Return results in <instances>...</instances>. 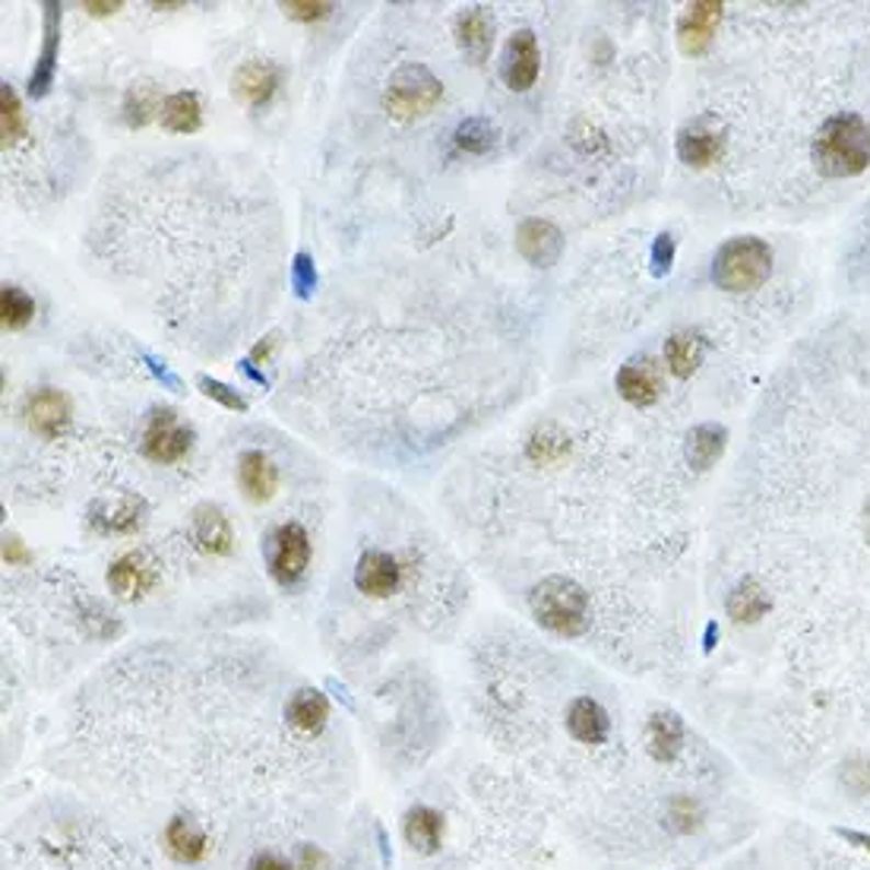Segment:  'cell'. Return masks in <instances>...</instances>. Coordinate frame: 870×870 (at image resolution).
I'll list each match as a JSON object with an SVG mask.
<instances>
[{
  "label": "cell",
  "mask_w": 870,
  "mask_h": 870,
  "mask_svg": "<svg viewBox=\"0 0 870 870\" xmlns=\"http://www.w3.org/2000/svg\"><path fill=\"white\" fill-rule=\"evenodd\" d=\"M839 782H843V789L848 791L851 798H865V794H870V760L868 757H861V754L848 757V760L843 762V769H839Z\"/></svg>",
  "instance_id": "36"
},
{
  "label": "cell",
  "mask_w": 870,
  "mask_h": 870,
  "mask_svg": "<svg viewBox=\"0 0 870 870\" xmlns=\"http://www.w3.org/2000/svg\"><path fill=\"white\" fill-rule=\"evenodd\" d=\"M279 7L295 23H320L336 10L332 3H324V0H289V3H279Z\"/></svg>",
  "instance_id": "37"
},
{
  "label": "cell",
  "mask_w": 870,
  "mask_h": 870,
  "mask_svg": "<svg viewBox=\"0 0 870 870\" xmlns=\"http://www.w3.org/2000/svg\"><path fill=\"white\" fill-rule=\"evenodd\" d=\"M35 317V301L29 298L20 285H3L0 289V320L3 329H23Z\"/></svg>",
  "instance_id": "34"
},
{
  "label": "cell",
  "mask_w": 870,
  "mask_h": 870,
  "mask_svg": "<svg viewBox=\"0 0 870 870\" xmlns=\"http://www.w3.org/2000/svg\"><path fill=\"white\" fill-rule=\"evenodd\" d=\"M542 70V52H539V38L529 29H519L517 35H510L507 52H504V64H500V77L513 89V92H526L539 80Z\"/></svg>",
  "instance_id": "9"
},
{
  "label": "cell",
  "mask_w": 870,
  "mask_h": 870,
  "mask_svg": "<svg viewBox=\"0 0 870 870\" xmlns=\"http://www.w3.org/2000/svg\"><path fill=\"white\" fill-rule=\"evenodd\" d=\"M532 618L557 633V636H579L589 624V596L586 589L567 576H547L529 592Z\"/></svg>",
  "instance_id": "2"
},
{
  "label": "cell",
  "mask_w": 870,
  "mask_h": 870,
  "mask_svg": "<svg viewBox=\"0 0 870 870\" xmlns=\"http://www.w3.org/2000/svg\"><path fill=\"white\" fill-rule=\"evenodd\" d=\"M203 124V109H200V95L191 89L171 92L165 95L162 105V127L171 134H193Z\"/></svg>",
  "instance_id": "27"
},
{
  "label": "cell",
  "mask_w": 870,
  "mask_h": 870,
  "mask_svg": "<svg viewBox=\"0 0 870 870\" xmlns=\"http://www.w3.org/2000/svg\"><path fill=\"white\" fill-rule=\"evenodd\" d=\"M295 868L298 870H327V858H324V851H320V848H314V845H301Z\"/></svg>",
  "instance_id": "41"
},
{
  "label": "cell",
  "mask_w": 870,
  "mask_h": 870,
  "mask_svg": "<svg viewBox=\"0 0 870 870\" xmlns=\"http://www.w3.org/2000/svg\"><path fill=\"white\" fill-rule=\"evenodd\" d=\"M3 561H7L10 567H16V564H29V561H32V554H29L26 544L20 542L16 535H10V539L3 542Z\"/></svg>",
  "instance_id": "42"
},
{
  "label": "cell",
  "mask_w": 870,
  "mask_h": 870,
  "mask_svg": "<svg viewBox=\"0 0 870 870\" xmlns=\"http://www.w3.org/2000/svg\"><path fill=\"white\" fill-rule=\"evenodd\" d=\"M715 633H719V626L709 624V626H707V653H709V649H712V646H715Z\"/></svg>",
  "instance_id": "47"
},
{
  "label": "cell",
  "mask_w": 870,
  "mask_h": 870,
  "mask_svg": "<svg viewBox=\"0 0 870 870\" xmlns=\"http://www.w3.org/2000/svg\"><path fill=\"white\" fill-rule=\"evenodd\" d=\"M725 611H728V618L741 626L760 624L762 618L772 611V599H769V592L762 589L760 579L744 576L741 583H735V589L728 592Z\"/></svg>",
  "instance_id": "24"
},
{
  "label": "cell",
  "mask_w": 870,
  "mask_h": 870,
  "mask_svg": "<svg viewBox=\"0 0 870 870\" xmlns=\"http://www.w3.org/2000/svg\"><path fill=\"white\" fill-rule=\"evenodd\" d=\"M193 450V428L174 408H156L143 431V453L159 465L181 463Z\"/></svg>",
  "instance_id": "5"
},
{
  "label": "cell",
  "mask_w": 870,
  "mask_h": 870,
  "mask_svg": "<svg viewBox=\"0 0 870 870\" xmlns=\"http://www.w3.org/2000/svg\"><path fill=\"white\" fill-rule=\"evenodd\" d=\"M675 267V238L671 235H658L653 245V275L665 279Z\"/></svg>",
  "instance_id": "40"
},
{
  "label": "cell",
  "mask_w": 870,
  "mask_h": 870,
  "mask_svg": "<svg viewBox=\"0 0 870 870\" xmlns=\"http://www.w3.org/2000/svg\"><path fill=\"white\" fill-rule=\"evenodd\" d=\"M282 86V67L272 64V60H263V57H253V60H245L235 77H231V95L238 102H245L250 109H260L267 105L272 95L279 92Z\"/></svg>",
  "instance_id": "10"
},
{
  "label": "cell",
  "mask_w": 870,
  "mask_h": 870,
  "mask_svg": "<svg viewBox=\"0 0 870 870\" xmlns=\"http://www.w3.org/2000/svg\"><path fill=\"white\" fill-rule=\"evenodd\" d=\"M456 42L472 64H482L494 48V16L488 7H472L456 20Z\"/></svg>",
  "instance_id": "23"
},
{
  "label": "cell",
  "mask_w": 870,
  "mask_h": 870,
  "mask_svg": "<svg viewBox=\"0 0 870 870\" xmlns=\"http://www.w3.org/2000/svg\"><path fill=\"white\" fill-rule=\"evenodd\" d=\"M443 99V82L425 64H406L399 67L383 92V109L393 121H415L437 109Z\"/></svg>",
  "instance_id": "4"
},
{
  "label": "cell",
  "mask_w": 870,
  "mask_h": 870,
  "mask_svg": "<svg viewBox=\"0 0 870 870\" xmlns=\"http://www.w3.org/2000/svg\"><path fill=\"white\" fill-rule=\"evenodd\" d=\"M162 839L168 855L174 861H181V865H196L210 851V836L200 829V823L191 820V816H171L168 826H165Z\"/></svg>",
  "instance_id": "21"
},
{
  "label": "cell",
  "mask_w": 870,
  "mask_h": 870,
  "mask_svg": "<svg viewBox=\"0 0 870 870\" xmlns=\"http://www.w3.org/2000/svg\"><path fill=\"white\" fill-rule=\"evenodd\" d=\"M200 389L210 396V399H216L218 406L231 408V411H247V399L238 393V389H231V386H225L222 381H213V377H200Z\"/></svg>",
  "instance_id": "39"
},
{
  "label": "cell",
  "mask_w": 870,
  "mask_h": 870,
  "mask_svg": "<svg viewBox=\"0 0 870 870\" xmlns=\"http://www.w3.org/2000/svg\"><path fill=\"white\" fill-rule=\"evenodd\" d=\"M406 839L421 855H434L443 843V816L434 807H411L406 814Z\"/></svg>",
  "instance_id": "29"
},
{
  "label": "cell",
  "mask_w": 870,
  "mask_h": 870,
  "mask_svg": "<svg viewBox=\"0 0 870 870\" xmlns=\"http://www.w3.org/2000/svg\"><path fill=\"white\" fill-rule=\"evenodd\" d=\"M247 870H295L282 855H275V851H260V855H253V861H250V868Z\"/></svg>",
  "instance_id": "43"
},
{
  "label": "cell",
  "mask_w": 870,
  "mask_h": 870,
  "mask_svg": "<svg viewBox=\"0 0 870 870\" xmlns=\"http://www.w3.org/2000/svg\"><path fill=\"white\" fill-rule=\"evenodd\" d=\"M292 289L298 298H310L317 289V267L310 260V253H295L292 260Z\"/></svg>",
  "instance_id": "38"
},
{
  "label": "cell",
  "mask_w": 870,
  "mask_h": 870,
  "mask_svg": "<svg viewBox=\"0 0 870 870\" xmlns=\"http://www.w3.org/2000/svg\"><path fill=\"white\" fill-rule=\"evenodd\" d=\"M843 843L855 845V848H861V851H868L870 855V833H861V829H845V826H836L833 829Z\"/></svg>",
  "instance_id": "45"
},
{
  "label": "cell",
  "mask_w": 870,
  "mask_h": 870,
  "mask_svg": "<svg viewBox=\"0 0 870 870\" xmlns=\"http://www.w3.org/2000/svg\"><path fill=\"white\" fill-rule=\"evenodd\" d=\"M618 393L624 396L626 403L646 408L658 403L662 396V377H658V368H655L649 358H633L626 361L624 368L618 371Z\"/></svg>",
  "instance_id": "16"
},
{
  "label": "cell",
  "mask_w": 870,
  "mask_h": 870,
  "mask_svg": "<svg viewBox=\"0 0 870 870\" xmlns=\"http://www.w3.org/2000/svg\"><path fill=\"white\" fill-rule=\"evenodd\" d=\"M529 460L539 465H554L561 463L567 453H570V440L564 431H557L554 425H542L535 434L529 437V447H526Z\"/></svg>",
  "instance_id": "32"
},
{
  "label": "cell",
  "mask_w": 870,
  "mask_h": 870,
  "mask_svg": "<svg viewBox=\"0 0 870 870\" xmlns=\"http://www.w3.org/2000/svg\"><path fill=\"white\" fill-rule=\"evenodd\" d=\"M57 55H60V3H45V38L35 60V70L29 77V95L45 99L55 86Z\"/></svg>",
  "instance_id": "15"
},
{
  "label": "cell",
  "mask_w": 870,
  "mask_h": 870,
  "mask_svg": "<svg viewBox=\"0 0 870 870\" xmlns=\"http://www.w3.org/2000/svg\"><path fill=\"white\" fill-rule=\"evenodd\" d=\"M703 807L690 794H675L665 807V826L678 836H693L703 826Z\"/></svg>",
  "instance_id": "33"
},
{
  "label": "cell",
  "mask_w": 870,
  "mask_h": 870,
  "mask_svg": "<svg viewBox=\"0 0 870 870\" xmlns=\"http://www.w3.org/2000/svg\"><path fill=\"white\" fill-rule=\"evenodd\" d=\"M453 143L468 156H488L500 143V131L490 124L488 117H465L453 134Z\"/></svg>",
  "instance_id": "31"
},
{
  "label": "cell",
  "mask_w": 870,
  "mask_h": 870,
  "mask_svg": "<svg viewBox=\"0 0 870 870\" xmlns=\"http://www.w3.org/2000/svg\"><path fill=\"white\" fill-rule=\"evenodd\" d=\"M814 165L826 178H855L870 165V131L858 114L829 117L814 136Z\"/></svg>",
  "instance_id": "1"
},
{
  "label": "cell",
  "mask_w": 870,
  "mask_h": 870,
  "mask_svg": "<svg viewBox=\"0 0 870 870\" xmlns=\"http://www.w3.org/2000/svg\"><path fill=\"white\" fill-rule=\"evenodd\" d=\"M191 532H193V542L200 544V551H206V554H213V557H225V554H231V547H235L231 522H228V517H225L218 507H213V504H203V507L193 510Z\"/></svg>",
  "instance_id": "20"
},
{
  "label": "cell",
  "mask_w": 870,
  "mask_h": 870,
  "mask_svg": "<svg viewBox=\"0 0 870 870\" xmlns=\"http://www.w3.org/2000/svg\"><path fill=\"white\" fill-rule=\"evenodd\" d=\"M238 485L245 490L247 500L253 504H267L279 488V468L267 453L260 450H245L238 456Z\"/></svg>",
  "instance_id": "19"
},
{
  "label": "cell",
  "mask_w": 870,
  "mask_h": 870,
  "mask_svg": "<svg viewBox=\"0 0 870 870\" xmlns=\"http://www.w3.org/2000/svg\"><path fill=\"white\" fill-rule=\"evenodd\" d=\"M517 250L532 267H554L564 253V235L547 218H526L517 228Z\"/></svg>",
  "instance_id": "12"
},
{
  "label": "cell",
  "mask_w": 870,
  "mask_h": 870,
  "mask_svg": "<svg viewBox=\"0 0 870 870\" xmlns=\"http://www.w3.org/2000/svg\"><path fill=\"white\" fill-rule=\"evenodd\" d=\"M0 134H3V146L10 149L16 139L26 136V111L20 105L16 92L3 82L0 86Z\"/></svg>",
  "instance_id": "35"
},
{
  "label": "cell",
  "mask_w": 870,
  "mask_h": 870,
  "mask_svg": "<svg viewBox=\"0 0 870 870\" xmlns=\"http://www.w3.org/2000/svg\"><path fill=\"white\" fill-rule=\"evenodd\" d=\"M159 583L156 564L146 554H124L109 567V589L117 599L136 601L152 592Z\"/></svg>",
  "instance_id": "13"
},
{
  "label": "cell",
  "mask_w": 870,
  "mask_h": 870,
  "mask_svg": "<svg viewBox=\"0 0 870 870\" xmlns=\"http://www.w3.org/2000/svg\"><path fill=\"white\" fill-rule=\"evenodd\" d=\"M722 3L719 0H697V3H687V10L680 13L678 20V45L680 52L687 57L707 55L712 38H715V29L722 23Z\"/></svg>",
  "instance_id": "8"
},
{
  "label": "cell",
  "mask_w": 870,
  "mask_h": 870,
  "mask_svg": "<svg viewBox=\"0 0 870 870\" xmlns=\"http://www.w3.org/2000/svg\"><path fill=\"white\" fill-rule=\"evenodd\" d=\"M769 272H772V247L754 235L725 241L712 257V282L732 295L760 289Z\"/></svg>",
  "instance_id": "3"
},
{
  "label": "cell",
  "mask_w": 870,
  "mask_h": 870,
  "mask_svg": "<svg viewBox=\"0 0 870 870\" xmlns=\"http://www.w3.org/2000/svg\"><path fill=\"white\" fill-rule=\"evenodd\" d=\"M275 346H279V332H270L263 342H257L253 346V352H250V361H270L272 352H275Z\"/></svg>",
  "instance_id": "46"
},
{
  "label": "cell",
  "mask_w": 870,
  "mask_h": 870,
  "mask_svg": "<svg viewBox=\"0 0 870 870\" xmlns=\"http://www.w3.org/2000/svg\"><path fill=\"white\" fill-rule=\"evenodd\" d=\"M683 719L671 709H658L649 715L646 722V750L655 762H671L678 760V754L683 750Z\"/></svg>",
  "instance_id": "18"
},
{
  "label": "cell",
  "mask_w": 870,
  "mask_h": 870,
  "mask_svg": "<svg viewBox=\"0 0 870 870\" xmlns=\"http://www.w3.org/2000/svg\"><path fill=\"white\" fill-rule=\"evenodd\" d=\"M70 418H74V406L55 386H42V389L29 393L26 403H23L26 428L32 434L45 437V440H57L64 434L70 428Z\"/></svg>",
  "instance_id": "7"
},
{
  "label": "cell",
  "mask_w": 870,
  "mask_h": 870,
  "mask_svg": "<svg viewBox=\"0 0 870 870\" xmlns=\"http://www.w3.org/2000/svg\"><path fill=\"white\" fill-rule=\"evenodd\" d=\"M184 3H152V10H181Z\"/></svg>",
  "instance_id": "48"
},
{
  "label": "cell",
  "mask_w": 870,
  "mask_h": 870,
  "mask_svg": "<svg viewBox=\"0 0 870 870\" xmlns=\"http://www.w3.org/2000/svg\"><path fill=\"white\" fill-rule=\"evenodd\" d=\"M567 732L579 744H605L611 735V719L592 697H576L567 707Z\"/></svg>",
  "instance_id": "22"
},
{
  "label": "cell",
  "mask_w": 870,
  "mask_h": 870,
  "mask_svg": "<svg viewBox=\"0 0 870 870\" xmlns=\"http://www.w3.org/2000/svg\"><path fill=\"white\" fill-rule=\"evenodd\" d=\"M354 586L371 599H386L403 586V564L389 551H364L354 567Z\"/></svg>",
  "instance_id": "11"
},
{
  "label": "cell",
  "mask_w": 870,
  "mask_h": 870,
  "mask_svg": "<svg viewBox=\"0 0 870 870\" xmlns=\"http://www.w3.org/2000/svg\"><path fill=\"white\" fill-rule=\"evenodd\" d=\"M725 443H728V431H725L722 425L707 421V425H697V428L687 434L683 456H687V463L693 465V468L703 472V468H709V465L725 453Z\"/></svg>",
  "instance_id": "26"
},
{
  "label": "cell",
  "mask_w": 870,
  "mask_h": 870,
  "mask_svg": "<svg viewBox=\"0 0 870 870\" xmlns=\"http://www.w3.org/2000/svg\"><path fill=\"white\" fill-rule=\"evenodd\" d=\"M270 573L279 586H295L310 567V535L301 522H282L267 542Z\"/></svg>",
  "instance_id": "6"
},
{
  "label": "cell",
  "mask_w": 870,
  "mask_h": 870,
  "mask_svg": "<svg viewBox=\"0 0 870 870\" xmlns=\"http://www.w3.org/2000/svg\"><path fill=\"white\" fill-rule=\"evenodd\" d=\"M703 352H707L703 336H697V332H675V336L665 342V361H668V371H671L675 377H680V381H687V377L700 368Z\"/></svg>",
  "instance_id": "30"
},
{
  "label": "cell",
  "mask_w": 870,
  "mask_h": 870,
  "mask_svg": "<svg viewBox=\"0 0 870 870\" xmlns=\"http://www.w3.org/2000/svg\"><path fill=\"white\" fill-rule=\"evenodd\" d=\"M162 92L156 82H134L124 95V121L127 127H146L152 124L156 117H162Z\"/></svg>",
  "instance_id": "28"
},
{
  "label": "cell",
  "mask_w": 870,
  "mask_h": 870,
  "mask_svg": "<svg viewBox=\"0 0 870 870\" xmlns=\"http://www.w3.org/2000/svg\"><path fill=\"white\" fill-rule=\"evenodd\" d=\"M82 10H86L89 16H114L117 10H124V3H121V0H86Z\"/></svg>",
  "instance_id": "44"
},
{
  "label": "cell",
  "mask_w": 870,
  "mask_h": 870,
  "mask_svg": "<svg viewBox=\"0 0 870 870\" xmlns=\"http://www.w3.org/2000/svg\"><path fill=\"white\" fill-rule=\"evenodd\" d=\"M725 156V134L709 121H690L678 131V159L687 168H709Z\"/></svg>",
  "instance_id": "14"
},
{
  "label": "cell",
  "mask_w": 870,
  "mask_h": 870,
  "mask_svg": "<svg viewBox=\"0 0 870 870\" xmlns=\"http://www.w3.org/2000/svg\"><path fill=\"white\" fill-rule=\"evenodd\" d=\"M285 719L304 732V735H320L327 728L329 719V703L320 690H310L304 687L298 693H292V700L285 703Z\"/></svg>",
  "instance_id": "25"
},
{
  "label": "cell",
  "mask_w": 870,
  "mask_h": 870,
  "mask_svg": "<svg viewBox=\"0 0 870 870\" xmlns=\"http://www.w3.org/2000/svg\"><path fill=\"white\" fill-rule=\"evenodd\" d=\"M143 517H146V504L143 497H117V500H102L92 507V526L102 532V535H131L143 526Z\"/></svg>",
  "instance_id": "17"
}]
</instances>
